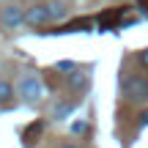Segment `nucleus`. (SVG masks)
<instances>
[{"instance_id":"obj_1","label":"nucleus","mask_w":148,"mask_h":148,"mask_svg":"<svg viewBox=\"0 0 148 148\" xmlns=\"http://www.w3.org/2000/svg\"><path fill=\"white\" fill-rule=\"evenodd\" d=\"M123 96L132 104H148V79L145 77H126L123 79Z\"/></svg>"},{"instance_id":"obj_2","label":"nucleus","mask_w":148,"mask_h":148,"mask_svg":"<svg viewBox=\"0 0 148 148\" xmlns=\"http://www.w3.org/2000/svg\"><path fill=\"white\" fill-rule=\"evenodd\" d=\"M19 96L27 101V104H38V101L44 99V85H41V79H38L36 74H25V77L19 79Z\"/></svg>"},{"instance_id":"obj_3","label":"nucleus","mask_w":148,"mask_h":148,"mask_svg":"<svg viewBox=\"0 0 148 148\" xmlns=\"http://www.w3.org/2000/svg\"><path fill=\"white\" fill-rule=\"evenodd\" d=\"M25 22H27V25H33V27H44V25H49V22H52V16H49L47 3L27 8V11H25Z\"/></svg>"},{"instance_id":"obj_4","label":"nucleus","mask_w":148,"mask_h":148,"mask_svg":"<svg viewBox=\"0 0 148 148\" xmlns=\"http://www.w3.org/2000/svg\"><path fill=\"white\" fill-rule=\"evenodd\" d=\"M41 134H44V121H36V123H30V126L22 132V145L25 148H33L41 140Z\"/></svg>"},{"instance_id":"obj_5","label":"nucleus","mask_w":148,"mask_h":148,"mask_svg":"<svg viewBox=\"0 0 148 148\" xmlns=\"http://www.w3.org/2000/svg\"><path fill=\"white\" fill-rule=\"evenodd\" d=\"M90 27H93V19L82 16V19H71L69 25H63L58 33H79V30H90Z\"/></svg>"},{"instance_id":"obj_6","label":"nucleus","mask_w":148,"mask_h":148,"mask_svg":"<svg viewBox=\"0 0 148 148\" xmlns=\"http://www.w3.org/2000/svg\"><path fill=\"white\" fill-rule=\"evenodd\" d=\"M3 22H5L8 27H16L19 22H25V14H22L16 5H8V8L3 11Z\"/></svg>"},{"instance_id":"obj_7","label":"nucleus","mask_w":148,"mask_h":148,"mask_svg":"<svg viewBox=\"0 0 148 148\" xmlns=\"http://www.w3.org/2000/svg\"><path fill=\"white\" fill-rule=\"evenodd\" d=\"M66 82H69V88H74V90H85L88 74H85V71H71L69 77H66Z\"/></svg>"},{"instance_id":"obj_8","label":"nucleus","mask_w":148,"mask_h":148,"mask_svg":"<svg viewBox=\"0 0 148 148\" xmlns=\"http://www.w3.org/2000/svg\"><path fill=\"white\" fill-rule=\"evenodd\" d=\"M47 8H49L52 22H58V19H63V16H66V3H63V0H49Z\"/></svg>"},{"instance_id":"obj_9","label":"nucleus","mask_w":148,"mask_h":148,"mask_svg":"<svg viewBox=\"0 0 148 148\" xmlns=\"http://www.w3.org/2000/svg\"><path fill=\"white\" fill-rule=\"evenodd\" d=\"M74 104H77V101H60V104L55 107L52 118H55V121H63V118H69V112L74 110Z\"/></svg>"},{"instance_id":"obj_10","label":"nucleus","mask_w":148,"mask_h":148,"mask_svg":"<svg viewBox=\"0 0 148 148\" xmlns=\"http://www.w3.org/2000/svg\"><path fill=\"white\" fill-rule=\"evenodd\" d=\"M11 96H14V88H11L8 79H0V104L8 107L11 104Z\"/></svg>"},{"instance_id":"obj_11","label":"nucleus","mask_w":148,"mask_h":148,"mask_svg":"<svg viewBox=\"0 0 148 148\" xmlns=\"http://www.w3.org/2000/svg\"><path fill=\"white\" fill-rule=\"evenodd\" d=\"M85 129H88V123H85V121H77V123H71V132H74V134L85 132Z\"/></svg>"},{"instance_id":"obj_12","label":"nucleus","mask_w":148,"mask_h":148,"mask_svg":"<svg viewBox=\"0 0 148 148\" xmlns=\"http://www.w3.org/2000/svg\"><path fill=\"white\" fill-rule=\"evenodd\" d=\"M58 69H60V71H74V63H69V60H60Z\"/></svg>"},{"instance_id":"obj_13","label":"nucleus","mask_w":148,"mask_h":148,"mask_svg":"<svg viewBox=\"0 0 148 148\" xmlns=\"http://www.w3.org/2000/svg\"><path fill=\"white\" fill-rule=\"evenodd\" d=\"M140 63L148 69V49H143V52H140Z\"/></svg>"},{"instance_id":"obj_14","label":"nucleus","mask_w":148,"mask_h":148,"mask_svg":"<svg viewBox=\"0 0 148 148\" xmlns=\"http://www.w3.org/2000/svg\"><path fill=\"white\" fill-rule=\"evenodd\" d=\"M137 3H140V8H143L145 14H148V0H137Z\"/></svg>"},{"instance_id":"obj_15","label":"nucleus","mask_w":148,"mask_h":148,"mask_svg":"<svg viewBox=\"0 0 148 148\" xmlns=\"http://www.w3.org/2000/svg\"><path fill=\"white\" fill-rule=\"evenodd\" d=\"M148 123V112H143V118H140V126H145Z\"/></svg>"},{"instance_id":"obj_16","label":"nucleus","mask_w":148,"mask_h":148,"mask_svg":"<svg viewBox=\"0 0 148 148\" xmlns=\"http://www.w3.org/2000/svg\"><path fill=\"white\" fill-rule=\"evenodd\" d=\"M60 148H77V145H74V143H63V145H60Z\"/></svg>"}]
</instances>
